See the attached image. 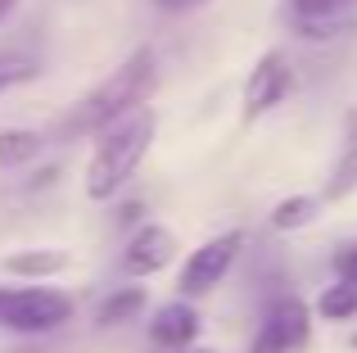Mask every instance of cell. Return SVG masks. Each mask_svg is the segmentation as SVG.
<instances>
[{"mask_svg": "<svg viewBox=\"0 0 357 353\" xmlns=\"http://www.w3.org/2000/svg\"><path fill=\"white\" fill-rule=\"evenodd\" d=\"M163 14H190V9H204L208 0H154Z\"/></svg>", "mask_w": 357, "mask_h": 353, "instance_id": "e0dca14e", "label": "cell"}, {"mask_svg": "<svg viewBox=\"0 0 357 353\" xmlns=\"http://www.w3.org/2000/svg\"><path fill=\"white\" fill-rule=\"evenodd\" d=\"M353 349H357V336H353Z\"/></svg>", "mask_w": 357, "mask_h": 353, "instance_id": "ffe728a7", "label": "cell"}, {"mask_svg": "<svg viewBox=\"0 0 357 353\" xmlns=\"http://www.w3.org/2000/svg\"><path fill=\"white\" fill-rule=\"evenodd\" d=\"M317 313H321L326 322H353V317H357V285H353V281L326 285L321 299H317Z\"/></svg>", "mask_w": 357, "mask_h": 353, "instance_id": "5bb4252c", "label": "cell"}, {"mask_svg": "<svg viewBox=\"0 0 357 353\" xmlns=\"http://www.w3.org/2000/svg\"><path fill=\"white\" fill-rule=\"evenodd\" d=\"M199 313H195L190 299H167L163 308H154V317H149V340H154L158 349L167 353H181V349H195V340H199Z\"/></svg>", "mask_w": 357, "mask_h": 353, "instance_id": "52a82bcc", "label": "cell"}, {"mask_svg": "<svg viewBox=\"0 0 357 353\" xmlns=\"http://www.w3.org/2000/svg\"><path fill=\"white\" fill-rule=\"evenodd\" d=\"M321 195H285V200H276V209H271V227L276 231H303L317 222V213H321Z\"/></svg>", "mask_w": 357, "mask_h": 353, "instance_id": "4fadbf2b", "label": "cell"}, {"mask_svg": "<svg viewBox=\"0 0 357 353\" xmlns=\"http://www.w3.org/2000/svg\"><path fill=\"white\" fill-rule=\"evenodd\" d=\"M181 353H222V349H181Z\"/></svg>", "mask_w": 357, "mask_h": 353, "instance_id": "d6986e66", "label": "cell"}, {"mask_svg": "<svg viewBox=\"0 0 357 353\" xmlns=\"http://www.w3.org/2000/svg\"><path fill=\"white\" fill-rule=\"evenodd\" d=\"M14 9H18V0H0V23H5V18L14 14Z\"/></svg>", "mask_w": 357, "mask_h": 353, "instance_id": "ac0fdd59", "label": "cell"}, {"mask_svg": "<svg viewBox=\"0 0 357 353\" xmlns=\"http://www.w3.org/2000/svg\"><path fill=\"white\" fill-rule=\"evenodd\" d=\"M154 136H158V114L149 105L127 114L109 132H100L96 150H91V163H86V200H96V204L114 200L122 186L136 176L145 154L154 150Z\"/></svg>", "mask_w": 357, "mask_h": 353, "instance_id": "7a4b0ae2", "label": "cell"}, {"mask_svg": "<svg viewBox=\"0 0 357 353\" xmlns=\"http://www.w3.org/2000/svg\"><path fill=\"white\" fill-rule=\"evenodd\" d=\"M349 195H357V127L349 132V141H344L340 159H335L331 176H326V190H321V200H326V204H344Z\"/></svg>", "mask_w": 357, "mask_h": 353, "instance_id": "8fae6325", "label": "cell"}, {"mask_svg": "<svg viewBox=\"0 0 357 353\" xmlns=\"http://www.w3.org/2000/svg\"><path fill=\"white\" fill-rule=\"evenodd\" d=\"M36 63L32 59H23V54H0V96H5L9 87H23V82H32L36 77Z\"/></svg>", "mask_w": 357, "mask_h": 353, "instance_id": "9a60e30c", "label": "cell"}, {"mask_svg": "<svg viewBox=\"0 0 357 353\" xmlns=\"http://www.w3.org/2000/svg\"><path fill=\"white\" fill-rule=\"evenodd\" d=\"M45 136L32 132V127H5L0 132V168H23V163L41 159Z\"/></svg>", "mask_w": 357, "mask_h": 353, "instance_id": "7c38bea8", "label": "cell"}, {"mask_svg": "<svg viewBox=\"0 0 357 353\" xmlns=\"http://www.w3.org/2000/svg\"><path fill=\"white\" fill-rule=\"evenodd\" d=\"M145 313V285H122V290H109L96 308V326H127Z\"/></svg>", "mask_w": 357, "mask_h": 353, "instance_id": "30bf717a", "label": "cell"}, {"mask_svg": "<svg viewBox=\"0 0 357 353\" xmlns=\"http://www.w3.org/2000/svg\"><path fill=\"white\" fill-rule=\"evenodd\" d=\"M176 236L163 227V222H140L136 231H131L127 249H122V272L136 276V281H149V276L167 272V267L176 263Z\"/></svg>", "mask_w": 357, "mask_h": 353, "instance_id": "8992f818", "label": "cell"}, {"mask_svg": "<svg viewBox=\"0 0 357 353\" xmlns=\"http://www.w3.org/2000/svg\"><path fill=\"white\" fill-rule=\"evenodd\" d=\"M349 5L353 0H289L303 41H335L340 32H349Z\"/></svg>", "mask_w": 357, "mask_h": 353, "instance_id": "ba28073f", "label": "cell"}, {"mask_svg": "<svg viewBox=\"0 0 357 353\" xmlns=\"http://www.w3.org/2000/svg\"><path fill=\"white\" fill-rule=\"evenodd\" d=\"M154 87H158L154 50H149V45L145 50H131L105 82H96L77 105H68L54 118V141H86V136L109 132V127L122 123L127 114L145 109L149 96H154Z\"/></svg>", "mask_w": 357, "mask_h": 353, "instance_id": "6da1fadb", "label": "cell"}, {"mask_svg": "<svg viewBox=\"0 0 357 353\" xmlns=\"http://www.w3.org/2000/svg\"><path fill=\"white\" fill-rule=\"evenodd\" d=\"M0 299H5V290H0Z\"/></svg>", "mask_w": 357, "mask_h": 353, "instance_id": "44dd1931", "label": "cell"}, {"mask_svg": "<svg viewBox=\"0 0 357 353\" xmlns=\"http://www.w3.org/2000/svg\"><path fill=\"white\" fill-rule=\"evenodd\" d=\"M73 313H77L73 294L50 290V285L5 290V299H0V331H14V336H50V331L68 326Z\"/></svg>", "mask_w": 357, "mask_h": 353, "instance_id": "3957f363", "label": "cell"}, {"mask_svg": "<svg viewBox=\"0 0 357 353\" xmlns=\"http://www.w3.org/2000/svg\"><path fill=\"white\" fill-rule=\"evenodd\" d=\"M335 276L340 281H353L357 285V240H349V245L335 254Z\"/></svg>", "mask_w": 357, "mask_h": 353, "instance_id": "2e32d148", "label": "cell"}, {"mask_svg": "<svg viewBox=\"0 0 357 353\" xmlns=\"http://www.w3.org/2000/svg\"><path fill=\"white\" fill-rule=\"evenodd\" d=\"M244 249V231H222V236L204 240L199 249H190V258L181 263V299H204V294H213L222 281L231 276V267H236Z\"/></svg>", "mask_w": 357, "mask_h": 353, "instance_id": "277c9868", "label": "cell"}, {"mask_svg": "<svg viewBox=\"0 0 357 353\" xmlns=\"http://www.w3.org/2000/svg\"><path fill=\"white\" fill-rule=\"evenodd\" d=\"M68 267H73V258L63 249H18V254L5 258V272L27 276V281H45V276H59Z\"/></svg>", "mask_w": 357, "mask_h": 353, "instance_id": "9c48e42d", "label": "cell"}, {"mask_svg": "<svg viewBox=\"0 0 357 353\" xmlns=\"http://www.w3.org/2000/svg\"><path fill=\"white\" fill-rule=\"evenodd\" d=\"M289 96H294V68H289V59L280 50H267L258 63H253L249 82H244L240 118H244V123H258V118L276 114Z\"/></svg>", "mask_w": 357, "mask_h": 353, "instance_id": "5b68a950", "label": "cell"}]
</instances>
